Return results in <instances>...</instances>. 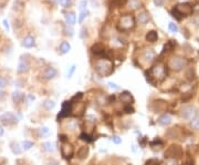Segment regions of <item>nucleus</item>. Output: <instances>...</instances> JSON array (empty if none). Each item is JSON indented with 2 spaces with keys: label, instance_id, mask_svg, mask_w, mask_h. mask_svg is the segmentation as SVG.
<instances>
[{
  "label": "nucleus",
  "instance_id": "f257e3e1",
  "mask_svg": "<svg viewBox=\"0 0 199 165\" xmlns=\"http://www.w3.org/2000/svg\"><path fill=\"white\" fill-rule=\"evenodd\" d=\"M166 77H167V67L164 63H162V62H157L155 66L149 68L145 72L146 81L150 85H153V87H156L157 82L164 81Z\"/></svg>",
  "mask_w": 199,
  "mask_h": 165
},
{
  "label": "nucleus",
  "instance_id": "f03ea898",
  "mask_svg": "<svg viewBox=\"0 0 199 165\" xmlns=\"http://www.w3.org/2000/svg\"><path fill=\"white\" fill-rule=\"evenodd\" d=\"M96 73L101 77H109L114 72V64L110 59H98L94 64Z\"/></svg>",
  "mask_w": 199,
  "mask_h": 165
},
{
  "label": "nucleus",
  "instance_id": "7ed1b4c3",
  "mask_svg": "<svg viewBox=\"0 0 199 165\" xmlns=\"http://www.w3.org/2000/svg\"><path fill=\"white\" fill-rule=\"evenodd\" d=\"M136 24V19L135 17L131 13H125L123 15L121 18H120V20H118V24H117V28L120 31H123V32H127L132 30Z\"/></svg>",
  "mask_w": 199,
  "mask_h": 165
},
{
  "label": "nucleus",
  "instance_id": "20e7f679",
  "mask_svg": "<svg viewBox=\"0 0 199 165\" xmlns=\"http://www.w3.org/2000/svg\"><path fill=\"white\" fill-rule=\"evenodd\" d=\"M184 156V150L180 145L173 144L169 148H166L164 152V159H178Z\"/></svg>",
  "mask_w": 199,
  "mask_h": 165
},
{
  "label": "nucleus",
  "instance_id": "39448f33",
  "mask_svg": "<svg viewBox=\"0 0 199 165\" xmlns=\"http://www.w3.org/2000/svg\"><path fill=\"white\" fill-rule=\"evenodd\" d=\"M188 64V60L184 57H180V55H175V57H171V58L168 60V68L174 71H180L184 68L187 67Z\"/></svg>",
  "mask_w": 199,
  "mask_h": 165
},
{
  "label": "nucleus",
  "instance_id": "423d86ee",
  "mask_svg": "<svg viewBox=\"0 0 199 165\" xmlns=\"http://www.w3.org/2000/svg\"><path fill=\"white\" fill-rule=\"evenodd\" d=\"M180 115L184 120L191 121L198 116V109L193 105H185L180 110Z\"/></svg>",
  "mask_w": 199,
  "mask_h": 165
},
{
  "label": "nucleus",
  "instance_id": "0eeeda50",
  "mask_svg": "<svg viewBox=\"0 0 199 165\" xmlns=\"http://www.w3.org/2000/svg\"><path fill=\"white\" fill-rule=\"evenodd\" d=\"M72 112H73V103L71 101H68V100L64 101L63 103H62V109H61L60 113H59L58 116H57L58 122H60V120L65 119V118L70 116L72 114Z\"/></svg>",
  "mask_w": 199,
  "mask_h": 165
},
{
  "label": "nucleus",
  "instance_id": "6e6552de",
  "mask_svg": "<svg viewBox=\"0 0 199 165\" xmlns=\"http://www.w3.org/2000/svg\"><path fill=\"white\" fill-rule=\"evenodd\" d=\"M174 8L176 9L177 11L180 13V16H182V18L186 17V16L191 15V13H193V5H190V3H188V2L179 3V5L175 6Z\"/></svg>",
  "mask_w": 199,
  "mask_h": 165
},
{
  "label": "nucleus",
  "instance_id": "1a4fd4ad",
  "mask_svg": "<svg viewBox=\"0 0 199 165\" xmlns=\"http://www.w3.org/2000/svg\"><path fill=\"white\" fill-rule=\"evenodd\" d=\"M0 123L3 125H10V124H17L18 118L13 113L6 112L0 115Z\"/></svg>",
  "mask_w": 199,
  "mask_h": 165
},
{
  "label": "nucleus",
  "instance_id": "9d476101",
  "mask_svg": "<svg viewBox=\"0 0 199 165\" xmlns=\"http://www.w3.org/2000/svg\"><path fill=\"white\" fill-rule=\"evenodd\" d=\"M178 129L179 125L168 129L166 132V136L170 140H182L180 137H182V134L185 133V129H182V130H178Z\"/></svg>",
  "mask_w": 199,
  "mask_h": 165
},
{
  "label": "nucleus",
  "instance_id": "9b49d317",
  "mask_svg": "<svg viewBox=\"0 0 199 165\" xmlns=\"http://www.w3.org/2000/svg\"><path fill=\"white\" fill-rule=\"evenodd\" d=\"M156 58V52L154 51L153 49H150V48H148V49H145L143 52H142L141 54V59H138V60H141L143 63H152L154 60H155Z\"/></svg>",
  "mask_w": 199,
  "mask_h": 165
},
{
  "label": "nucleus",
  "instance_id": "f8f14e48",
  "mask_svg": "<svg viewBox=\"0 0 199 165\" xmlns=\"http://www.w3.org/2000/svg\"><path fill=\"white\" fill-rule=\"evenodd\" d=\"M61 154L63 159H71L72 156L74 155V148H73L72 144H70L69 142L62 143L61 145Z\"/></svg>",
  "mask_w": 199,
  "mask_h": 165
},
{
  "label": "nucleus",
  "instance_id": "ddd939ff",
  "mask_svg": "<svg viewBox=\"0 0 199 165\" xmlns=\"http://www.w3.org/2000/svg\"><path fill=\"white\" fill-rule=\"evenodd\" d=\"M168 104L167 102L165 101V100H162V99H158V100H155L150 103L149 105V109L153 112H163L167 109Z\"/></svg>",
  "mask_w": 199,
  "mask_h": 165
},
{
  "label": "nucleus",
  "instance_id": "4468645a",
  "mask_svg": "<svg viewBox=\"0 0 199 165\" xmlns=\"http://www.w3.org/2000/svg\"><path fill=\"white\" fill-rule=\"evenodd\" d=\"M120 100H121L122 103H124V105H127V104H133L134 103V98H133L132 93L130 91H123L122 93H120V96H118Z\"/></svg>",
  "mask_w": 199,
  "mask_h": 165
},
{
  "label": "nucleus",
  "instance_id": "2eb2a0df",
  "mask_svg": "<svg viewBox=\"0 0 199 165\" xmlns=\"http://www.w3.org/2000/svg\"><path fill=\"white\" fill-rule=\"evenodd\" d=\"M58 75V70L53 67H48L44 69L43 73H42V78L44 80H52V79L57 78Z\"/></svg>",
  "mask_w": 199,
  "mask_h": 165
},
{
  "label": "nucleus",
  "instance_id": "dca6fc26",
  "mask_svg": "<svg viewBox=\"0 0 199 165\" xmlns=\"http://www.w3.org/2000/svg\"><path fill=\"white\" fill-rule=\"evenodd\" d=\"M89 153H90V148L87 145H83V146H81V148L78 150V152H76V157H78L80 161H84V159H87Z\"/></svg>",
  "mask_w": 199,
  "mask_h": 165
},
{
  "label": "nucleus",
  "instance_id": "f3484780",
  "mask_svg": "<svg viewBox=\"0 0 199 165\" xmlns=\"http://www.w3.org/2000/svg\"><path fill=\"white\" fill-rule=\"evenodd\" d=\"M171 122H173V118H171V115L168 114V113H164V114H162V115L157 119V123H158L159 125H162V126H167V125H169Z\"/></svg>",
  "mask_w": 199,
  "mask_h": 165
},
{
  "label": "nucleus",
  "instance_id": "a211bd4d",
  "mask_svg": "<svg viewBox=\"0 0 199 165\" xmlns=\"http://www.w3.org/2000/svg\"><path fill=\"white\" fill-rule=\"evenodd\" d=\"M29 71V63L26 59L21 58L19 60V63H18V68H17V72L19 74H23V73H27Z\"/></svg>",
  "mask_w": 199,
  "mask_h": 165
},
{
  "label": "nucleus",
  "instance_id": "6ab92c4d",
  "mask_svg": "<svg viewBox=\"0 0 199 165\" xmlns=\"http://www.w3.org/2000/svg\"><path fill=\"white\" fill-rule=\"evenodd\" d=\"M150 20H152V18H150V15L148 11H142L137 15V21H138V23L143 24V26L147 24Z\"/></svg>",
  "mask_w": 199,
  "mask_h": 165
},
{
  "label": "nucleus",
  "instance_id": "aec40b11",
  "mask_svg": "<svg viewBox=\"0 0 199 165\" xmlns=\"http://www.w3.org/2000/svg\"><path fill=\"white\" fill-rule=\"evenodd\" d=\"M145 40L147 42H150V43H154L156 41L158 40V33L155 30H149V31L146 33L145 36Z\"/></svg>",
  "mask_w": 199,
  "mask_h": 165
},
{
  "label": "nucleus",
  "instance_id": "412c9836",
  "mask_svg": "<svg viewBox=\"0 0 199 165\" xmlns=\"http://www.w3.org/2000/svg\"><path fill=\"white\" fill-rule=\"evenodd\" d=\"M22 46L27 49H30V48H33L35 46V39L32 36H27L22 41Z\"/></svg>",
  "mask_w": 199,
  "mask_h": 165
},
{
  "label": "nucleus",
  "instance_id": "4be33fe9",
  "mask_svg": "<svg viewBox=\"0 0 199 165\" xmlns=\"http://www.w3.org/2000/svg\"><path fill=\"white\" fill-rule=\"evenodd\" d=\"M11 98H12V101H13L15 104H19L22 100L26 99V96H24V93L20 92V91H15V92L12 93Z\"/></svg>",
  "mask_w": 199,
  "mask_h": 165
},
{
  "label": "nucleus",
  "instance_id": "5701e85b",
  "mask_svg": "<svg viewBox=\"0 0 199 165\" xmlns=\"http://www.w3.org/2000/svg\"><path fill=\"white\" fill-rule=\"evenodd\" d=\"M59 51H60L61 54H66L71 51V44L68 42V41H62L59 46Z\"/></svg>",
  "mask_w": 199,
  "mask_h": 165
},
{
  "label": "nucleus",
  "instance_id": "b1692460",
  "mask_svg": "<svg viewBox=\"0 0 199 165\" xmlns=\"http://www.w3.org/2000/svg\"><path fill=\"white\" fill-rule=\"evenodd\" d=\"M176 41L175 40H169L166 42V44L164 46V48H163V51H162V54H164V53H167V52H170V51H173L174 49H175V47H176Z\"/></svg>",
  "mask_w": 199,
  "mask_h": 165
},
{
  "label": "nucleus",
  "instance_id": "393cba45",
  "mask_svg": "<svg viewBox=\"0 0 199 165\" xmlns=\"http://www.w3.org/2000/svg\"><path fill=\"white\" fill-rule=\"evenodd\" d=\"M65 21L66 24L69 26H74L76 23V16H75L74 12H66L65 13Z\"/></svg>",
  "mask_w": 199,
  "mask_h": 165
},
{
  "label": "nucleus",
  "instance_id": "a878e982",
  "mask_svg": "<svg viewBox=\"0 0 199 165\" xmlns=\"http://www.w3.org/2000/svg\"><path fill=\"white\" fill-rule=\"evenodd\" d=\"M10 150H11L12 153L16 154V155H20V154L22 153V148L19 145V143L18 142L10 143Z\"/></svg>",
  "mask_w": 199,
  "mask_h": 165
},
{
  "label": "nucleus",
  "instance_id": "bb28decb",
  "mask_svg": "<svg viewBox=\"0 0 199 165\" xmlns=\"http://www.w3.org/2000/svg\"><path fill=\"white\" fill-rule=\"evenodd\" d=\"M79 137H80L82 141H84V142H87V143H92V142H94V141L96 140L94 136H92L91 134L85 133V132H82V133L80 134V136H79Z\"/></svg>",
  "mask_w": 199,
  "mask_h": 165
},
{
  "label": "nucleus",
  "instance_id": "cd10ccee",
  "mask_svg": "<svg viewBox=\"0 0 199 165\" xmlns=\"http://www.w3.org/2000/svg\"><path fill=\"white\" fill-rule=\"evenodd\" d=\"M42 148H43L46 152H49V153H51V152H54L55 150V145L53 142H44L42 143Z\"/></svg>",
  "mask_w": 199,
  "mask_h": 165
},
{
  "label": "nucleus",
  "instance_id": "c85d7f7f",
  "mask_svg": "<svg viewBox=\"0 0 199 165\" xmlns=\"http://www.w3.org/2000/svg\"><path fill=\"white\" fill-rule=\"evenodd\" d=\"M38 133H39V136L40 137H48V136L51 134V131L48 126H42L38 130Z\"/></svg>",
  "mask_w": 199,
  "mask_h": 165
},
{
  "label": "nucleus",
  "instance_id": "c756f323",
  "mask_svg": "<svg viewBox=\"0 0 199 165\" xmlns=\"http://www.w3.org/2000/svg\"><path fill=\"white\" fill-rule=\"evenodd\" d=\"M42 105H43V107L46 109V110L50 111V110H53V109L55 107V102L53 101V100L48 99V100H46V101L42 103Z\"/></svg>",
  "mask_w": 199,
  "mask_h": 165
},
{
  "label": "nucleus",
  "instance_id": "7c9ffc66",
  "mask_svg": "<svg viewBox=\"0 0 199 165\" xmlns=\"http://www.w3.org/2000/svg\"><path fill=\"white\" fill-rule=\"evenodd\" d=\"M63 35L68 36V37H72L74 35V30H73L72 26L63 24Z\"/></svg>",
  "mask_w": 199,
  "mask_h": 165
},
{
  "label": "nucleus",
  "instance_id": "2f4dec72",
  "mask_svg": "<svg viewBox=\"0 0 199 165\" xmlns=\"http://www.w3.org/2000/svg\"><path fill=\"white\" fill-rule=\"evenodd\" d=\"M83 92H76L74 94V96H72V98H71V100H70V101L72 102L73 104H75V103H79V102L81 101L82 100V98H83Z\"/></svg>",
  "mask_w": 199,
  "mask_h": 165
},
{
  "label": "nucleus",
  "instance_id": "473e14b6",
  "mask_svg": "<svg viewBox=\"0 0 199 165\" xmlns=\"http://www.w3.org/2000/svg\"><path fill=\"white\" fill-rule=\"evenodd\" d=\"M33 145H35V143L32 142V141H29V140H24V141L22 142V144H21V146H22V150L29 151L31 148H33Z\"/></svg>",
  "mask_w": 199,
  "mask_h": 165
},
{
  "label": "nucleus",
  "instance_id": "72a5a7b5",
  "mask_svg": "<svg viewBox=\"0 0 199 165\" xmlns=\"http://www.w3.org/2000/svg\"><path fill=\"white\" fill-rule=\"evenodd\" d=\"M149 145L152 148H155L156 145H157V146H163V145H164V142H163V140L160 139V137H156L153 141H150Z\"/></svg>",
  "mask_w": 199,
  "mask_h": 165
},
{
  "label": "nucleus",
  "instance_id": "f704fd0d",
  "mask_svg": "<svg viewBox=\"0 0 199 165\" xmlns=\"http://www.w3.org/2000/svg\"><path fill=\"white\" fill-rule=\"evenodd\" d=\"M190 128L195 131H199V116L190 121Z\"/></svg>",
  "mask_w": 199,
  "mask_h": 165
},
{
  "label": "nucleus",
  "instance_id": "c9c22d12",
  "mask_svg": "<svg viewBox=\"0 0 199 165\" xmlns=\"http://www.w3.org/2000/svg\"><path fill=\"white\" fill-rule=\"evenodd\" d=\"M123 111H124L126 114H133V113H135V109L133 107L132 104L124 105V107H123Z\"/></svg>",
  "mask_w": 199,
  "mask_h": 165
},
{
  "label": "nucleus",
  "instance_id": "e433bc0d",
  "mask_svg": "<svg viewBox=\"0 0 199 165\" xmlns=\"http://www.w3.org/2000/svg\"><path fill=\"white\" fill-rule=\"evenodd\" d=\"M126 5H130V7L132 9H138L141 7V2L138 0H131L130 2H127Z\"/></svg>",
  "mask_w": 199,
  "mask_h": 165
},
{
  "label": "nucleus",
  "instance_id": "4c0bfd02",
  "mask_svg": "<svg viewBox=\"0 0 199 165\" xmlns=\"http://www.w3.org/2000/svg\"><path fill=\"white\" fill-rule=\"evenodd\" d=\"M87 0H81V1L79 2V10H80V12L87 10Z\"/></svg>",
  "mask_w": 199,
  "mask_h": 165
},
{
  "label": "nucleus",
  "instance_id": "58836bf2",
  "mask_svg": "<svg viewBox=\"0 0 199 165\" xmlns=\"http://www.w3.org/2000/svg\"><path fill=\"white\" fill-rule=\"evenodd\" d=\"M59 2L62 8H69L72 6V0H59Z\"/></svg>",
  "mask_w": 199,
  "mask_h": 165
},
{
  "label": "nucleus",
  "instance_id": "ea45409f",
  "mask_svg": "<svg viewBox=\"0 0 199 165\" xmlns=\"http://www.w3.org/2000/svg\"><path fill=\"white\" fill-rule=\"evenodd\" d=\"M138 143H139V146L142 148H145V146L148 144V140L146 136H143V137H138Z\"/></svg>",
  "mask_w": 199,
  "mask_h": 165
},
{
  "label": "nucleus",
  "instance_id": "a19ab883",
  "mask_svg": "<svg viewBox=\"0 0 199 165\" xmlns=\"http://www.w3.org/2000/svg\"><path fill=\"white\" fill-rule=\"evenodd\" d=\"M168 29H169L170 32L176 33V32H178V26L175 22H169L168 23Z\"/></svg>",
  "mask_w": 199,
  "mask_h": 165
},
{
  "label": "nucleus",
  "instance_id": "79ce46f5",
  "mask_svg": "<svg viewBox=\"0 0 199 165\" xmlns=\"http://www.w3.org/2000/svg\"><path fill=\"white\" fill-rule=\"evenodd\" d=\"M89 13L90 12L87 11V10H85V11H82V12H80V15H79V19H78V21H79V23H82L84 21V19L89 16Z\"/></svg>",
  "mask_w": 199,
  "mask_h": 165
},
{
  "label": "nucleus",
  "instance_id": "37998d69",
  "mask_svg": "<svg viewBox=\"0 0 199 165\" xmlns=\"http://www.w3.org/2000/svg\"><path fill=\"white\" fill-rule=\"evenodd\" d=\"M193 93H191V92H189V93H185L184 96H182V101L184 102V103H186V102H188L190 99H193Z\"/></svg>",
  "mask_w": 199,
  "mask_h": 165
},
{
  "label": "nucleus",
  "instance_id": "c03bdc74",
  "mask_svg": "<svg viewBox=\"0 0 199 165\" xmlns=\"http://www.w3.org/2000/svg\"><path fill=\"white\" fill-rule=\"evenodd\" d=\"M186 78H187L189 81H193V79H195V73H193V68H190V69H189L187 72H186Z\"/></svg>",
  "mask_w": 199,
  "mask_h": 165
},
{
  "label": "nucleus",
  "instance_id": "a18cd8bd",
  "mask_svg": "<svg viewBox=\"0 0 199 165\" xmlns=\"http://www.w3.org/2000/svg\"><path fill=\"white\" fill-rule=\"evenodd\" d=\"M144 165H160V162L157 159H149L145 162Z\"/></svg>",
  "mask_w": 199,
  "mask_h": 165
},
{
  "label": "nucleus",
  "instance_id": "49530a36",
  "mask_svg": "<svg viewBox=\"0 0 199 165\" xmlns=\"http://www.w3.org/2000/svg\"><path fill=\"white\" fill-rule=\"evenodd\" d=\"M113 5L116 7H123L127 3V0H112Z\"/></svg>",
  "mask_w": 199,
  "mask_h": 165
},
{
  "label": "nucleus",
  "instance_id": "de8ad7c7",
  "mask_svg": "<svg viewBox=\"0 0 199 165\" xmlns=\"http://www.w3.org/2000/svg\"><path fill=\"white\" fill-rule=\"evenodd\" d=\"M7 84H8V80L6 78H3V77H0V89L6 88Z\"/></svg>",
  "mask_w": 199,
  "mask_h": 165
},
{
  "label": "nucleus",
  "instance_id": "09e8293b",
  "mask_svg": "<svg viewBox=\"0 0 199 165\" xmlns=\"http://www.w3.org/2000/svg\"><path fill=\"white\" fill-rule=\"evenodd\" d=\"M89 36V33H87V28H85V27H83L81 29V33H80V37L82 38V39H85V38Z\"/></svg>",
  "mask_w": 199,
  "mask_h": 165
},
{
  "label": "nucleus",
  "instance_id": "8fccbe9b",
  "mask_svg": "<svg viewBox=\"0 0 199 165\" xmlns=\"http://www.w3.org/2000/svg\"><path fill=\"white\" fill-rule=\"evenodd\" d=\"M112 141H113V143H115V144H121L122 143V139L118 135H113Z\"/></svg>",
  "mask_w": 199,
  "mask_h": 165
},
{
  "label": "nucleus",
  "instance_id": "3c124183",
  "mask_svg": "<svg viewBox=\"0 0 199 165\" xmlns=\"http://www.w3.org/2000/svg\"><path fill=\"white\" fill-rule=\"evenodd\" d=\"M59 140H60V142L65 143L68 142V136L65 134H59Z\"/></svg>",
  "mask_w": 199,
  "mask_h": 165
},
{
  "label": "nucleus",
  "instance_id": "603ef678",
  "mask_svg": "<svg viewBox=\"0 0 199 165\" xmlns=\"http://www.w3.org/2000/svg\"><path fill=\"white\" fill-rule=\"evenodd\" d=\"M154 3H155L156 7H163L165 3V0H154Z\"/></svg>",
  "mask_w": 199,
  "mask_h": 165
},
{
  "label": "nucleus",
  "instance_id": "864d4df0",
  "mask_svg": "<svg viewBox=\"0 0 199 165\" xmlns=\"http://www.w3.org/2000/svg\"><path fill=\"white\" fill-rule=\"evenodd\" d=\"M74 71H75V64H73L72 67L70 68V71L68 72V78H72V75H73V73H74Z\"/></svg>",
  "mask_w": 199,
  "mask_h": 165
},
{
  "label": "nucleus",
  "instance_id": "5fc2aeb1",
  "mask_svg": "<svg viewBox=\"0 0 199 165\" xmlns=\"http://www.w3.org/2000/svg\"><path fill=\"white\" fill-rule=\"evenodd\" d=\"M107 85H109L110 88H112V89H114V90H118V89H120V87H118L116 83H114V82H109Z\"/></svg>",
  "mask_w": 199,
  "mask_h": 165
},
{
  "label": "nucleus",
  "instance_id": "6e6d98bb",
  "mask_svg": "<svg viewBox=\"0 0 199 165\" xmlns=\"http://www.w3.org/2000/svg\"><path fill=\"white\" fill-rule=\"evenodd\" d=\"M193 24H195V26L199 27V16H196V17L193 18Z\"/></svg>",
  "mask_w": 199,
  "mask_h": 165
},
{
  "label": "nucleus",
  "instance_id": "4d7b16f0",
  "mask_svg": "<svg viewBox=\"0 0 199 165\" xmlns=\"http://www.w3.org/2000/svg\"><path fill=\"white\" fill-rule=\"evenodd\" d=\"M48 165H59V162L52 159H50L49 162H48Z\"/></svg>",
  "mask_w": 199,
  "mask_h": 165
},
{
  "label": "nucleus",
  "instance_id": "13d9d810",
  "mask_svg": "<svg viewBox=\"0 0 199 165\" xmlns=\"http://www.w3.org/2000/svg\"><path fill=\"white\" fill-rule=\"evenodd\" d=\"M182 165H195V162H193V159H187Z\"/></svg>",
  "mask_w": 199,
  "mask_h": 165
},
{
  "label": "nucleus",
  "instance_id": "bf43d9fd",
  "mask_svg": "<svg viewBox=\"0 0 199 165\" xmlns=\"http://www.w3.org/2000/svg\"><path fill=\"white\" fill-rule=\"evenodd\" d=\"M3 26H5V28L7 29V31H9V29H10V28H9V22H8V20H7V19H5V20H3Z\"/></svg>",
  "mask_w": 199,
  "mask_h": 165
},
{
  "label": "nucleus",
  "instance_id": "052dcab7",
  "mask_svg": "<svg viewBox=\"0 0 199 165\" xmlns=\"http://www.w3.org/2000/svg\"><path fill=\"white\" fill-rule=\"evenodd\" d=\"M3 96H5V92H3V91L1 90V89H0V100H1V99H2Z\"/></svg>",
  "mask_w": 199,
  "mask_h": 165
},
{
  "label": "nucleus",
  "instance_id": "680f3d73",
  "mask_svg": "<svg viewBox=\"0 0 199 165\" xmlns=\"http://www.w3.org/2000/svg\"><path fill=\"white\" fill-rule=\"evenodd\" d=\"M3 135V128L0 125V136H2Z\"/></svg>",
  "mask_w": 199,
  "mask_h": 165
},
{
  "label": "nucleus",
  "instance_id": "e2e57ef3",
  "mask_svg": "<svg viewBox=\"0 0 199 165\" xmlns=\"http://www.w3.org/2000/svg\"><path fill=\"white\" fill-rule=\"evenodd\" d=\"M50 2H51V5H57V2H58V0H49Z\"/></svg>",
  "mask_w": 199,
  "mask_h": 165
},
{
  "label": "nucleus",
  "instance_id": "0e129e2a",
  "mask_svg": "<svg viewBox=\"0 0 199 165\" xmlns=\"http://www.w3.org/2000/svg\"><path fill=\"white\" fill-rule=\"evenodd\" d=\"M197 153H199V145L197 146Z\"/></svg>",
  "mask_w": 199,
  "mask_h": 165
},
{
  "label": "nucleus",
  "instance_id": "69168bd1",
  "mask_svg": "<svg viewBox=\"0 0 199 165\" xmlns=\"http://www.w3.org/2000/svg\"><path fill=\"white\" fill-rule=\"evenodd\" d=\"M178 1H182V2H185V1H186V0H178Z\"/></svg>",
  "mask_w": 199,
  "mask_h": 165
},
{
  "label": "nucleus",
  "instance_id": "338daca9",
  "mask_svg": "<svg viewBox=\"0 0 199 165\" xmlns=\"http://www.w3.org/2000/svg\"><path fill=\"white\" fill-rule=\"evenodd\" d=\"M17 165H19V164H17Z\"/></svg>",
  "mask_w": 199,
  "mask_h": 165
}]
</instances>
